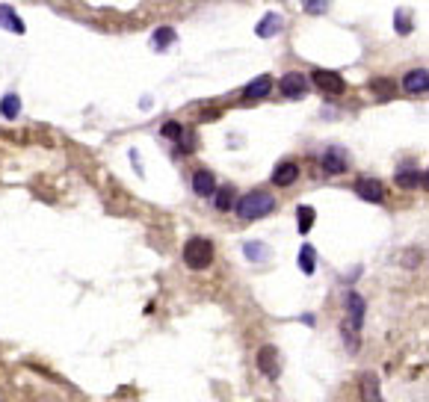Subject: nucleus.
I'll return each instance as SVG.
<instances>
[{"label":"nucleus","mask_w":429,"mask_h":402,"mask_svg":"<svg viewBox=\"0 0 429 402\" xmlns=\"http://www.w3.org/2000/svg\"><path fill=\"white\" fill-rule=\"evenodd\" d=\"M275 210V199L269 192H249L237 201V216L240 219H264Z\"/></svg>","instance_id":"f257e3e1"},{"label":"nucleus","mask_w":429,"mask_h":402,"mask_svg":"<svg viewBox=\"0 0 429 402\" xmlns=\"http://www.w3.org/2000/svg\"><path fill=\"white\" fill-rule=\"evenodd\" d=\"M184 263L189 269H207L213 263V243L207 237H189L184 243Z\"/></svg>","instance_id":"f03ea898"},{"label":"nucleus","mask_w":429,"mask_h":402,"mask_svg":"<svg viewBox=\"0 0 429 402\" xmlns=\"http://www.w3.org/2000/svg\"><path fill=\"white\" fill-rule=\"evenodd\" d=\"M314 86L320 89L323 95H341L344 89H346V80L337 71H326V68H317L314 71Z\"/></svg>","instance_id":"7ed1b4c3"},{"label":"nucleus","mask_w":429,"mask_h":402,"mask_svg":"<svg viewBox=\"0 0 429 402\" xmlns=\"http://www.w3.org/2000/svg\"><path fill=\"white\" fill-rule=\"evenodd\" d=\"M323 169L328 175H344L349 169V154L341 148V145H335V148H328L323 154Z\"/></svg>","instance_id":"20e7f679"},{"label":"nucleus","mask_w":429,"mask_h":402,"mask_svg":"<svg viewBox=\"0 0 429 402\" xmlns=\"http://www.w3.org/2000/svg\"><path fill=\"white\" fill-rule=\"evenodd\" d=\"M355 195L358 199H364V201H382L385 199V186L382 181H373V178H358L355 181Z\"/></svg>","instance_id":"39448f33"},{"label":"nucleus","mask_w":429,"mask_h":402,"mask_svg":"<svg viewBox=\"0 0 429 402\" xmlns=\"http://www.w3.org/2000/svg\"><path fill=\"white\" fill-rule=\"evenodd\" d=\"M403 89L408 95H423L429 89V71L426 68H412V71L403 77Z\"/></svg>","instance_id":"423d86ee"},{"label":"nucleus","mask_w":429,"mask_h":402,"mask_svg":"<svg viewBox=\"0 0 429 402\" xmlns=\"http://www.w3.org/2000/svg\"><path fill=\"white\" fill-rule=\"evenodd\" d=\"M305 92H308V80L299 71H287L284 77H282V95H287V98H305Z\"/></svg>","instance_id":"0eeeda50"},{"label":"nucleus","mask_w":429,"mask_h":402,"mask_svg":"<svg viewBox=\"0 0 429 402\" xmlns=\"http://www.w3.org/2000/svg\"><path fill=\"white\" fill-rule=\"evenodd\" d=\"M258 367H261V372L266 379H278V349L275 346H264L261 352H258Z\"/></svg>","instance_id":"6e6552de"},{"label":"nucleus","mask_w":429,"mask_h":402,"mask_svg":"<svg viewBox=\"0 0 429 402\" xmlns=\"http://www.w3.org/2000/svg\"><path fill=\"white\" fill-rule=\"evenodd\" d=\"M346 308H349L346 326H353L355 331H362V322H364V299L358 296V293H349V296H346Z\"/></svg>","instance_id":"1a4fd4ad"},{"label":"nucleus","mask_w":429,"mask_h":402,"mask_svg":"<svg viewBox=\"0 0 429 402\" xmlns=\"http://www.w3.org/2000/svg\"><path fill=\"white\" fill-rule=\"evenodd\" d=\"M255 33L261 36V38L278 36V33H282V15H278V12H266V15L261 18V24L255 27Z\"/></svg>","instance_id":"9d476101"},{"label":"nucleus","mask_w":429,"mask_h":402,"mask_svg":"<svg viewBox=\"0 0 429 402\" xmlns=\"http://www.w3.org/2000/svg\"><path fill=\"white\" fill-rule=\"evenodd\" d=\"M193 190L196 195H202V199H207V195H213L216 192V181H213V175L207 172V169H198L193 175Z\"/></svg>","instance_id":"9b49d317"},{"label":"nucleus","mask_w":429,"mask_h":402,"mask_svg":"<svg viewBox=\"0 0 429 402\" xmlns=\"http://www.w3.org/2000/svg\"><path fill=\"white\" fill-rule=\"evenodd\" d=\"M296 178H299V166L296 163H282V166H275V172H273L275 186H291V183H296Z\"/></svg>","instance_id":"f8f14e48"},{"label":"nucleus","mask_w":429,"mask_h":402,"mask_svg":"<svg viewBox=\"0 0 429 402\" xmlns=\"http://www.w3.org/2000/svg\"><path fill=\"white\" fill-rule=\"evenodd\" d=\"M269 92H273V77H269V74L255 77V80L243 89V95H246V98H266Z\"/></svg>","instance_id":"ddd939ff"},{"label":"nucleus","mask_w":429,"mask_h":402,"mask_svg":"<svg viewBox=\"0 0 429 402\" xmlns=\"http://www.w3.org/2000/svg\"><path fill=\"white\" fill-rule=\"evenodd\" d=\"M362 399H364V402H382L379 379L373 376V372H364V376H362Z\"/></svg>","instance_id":"4468645a"},{"label":"nucleus","mask_w":429,"mask_h":402,"mask_svg":"<svg viewBox=\"0 0 429 402\" xmlns=\"http://www.w3.org/2000/svg\"><path fill=\"white\" fill-rule=\"evenodd\" d=\"M0 27H6V30H12V33H24V21L12 12V6H6V3H0Z\"/></svg>","instance_id":"2eb2a0df"},{"label":"nucleus","mask_w":429,"mask_h":402,"mask_svg":"<svg viewBox=\"0 0 429 402\" xmlns=\"http://www.w3.org/2000/svg\"><path fill=\"white\" fill-rule=\"evenodd\" d=\"M299 269H302L305 276H314V269H317V249L308 246V243L299 249Z\"/></svg>","instance_id":"dca6fc26"},{"label":"nucleus","mask_w":429,"mask_h":402,"mask_svg":"<svg viewBox=\"0 0 429 402\" xmlns=\"http://www.w3.org/2000/svg\"><path fill=\"white\" fill-rule=\"evenodd\" d=\"M423 178H426V175L421 169H400V172H397V183H400L403 190H415V186H421Z\"/></svg>","instance_id":"f3484780"},{"label":"nucleus","mask_w":429,"mask_h":402,"mask_svg":"<svg viewBox=\"0 0 429 402\" xmlns=\"http://www.w3.org/2000/svg\"><path fill=\"white\" fill-rule=\"evenodd\" d=\"M0 113H3V119H18V113H21V98L18 95H3V101H0Z\"/></svg>","instance_id":"a211bd4d"},{"label":"nucleus","mask_w":429,"mask_h":402,"mask_svg":"<svg viewBox=\"0 0 429 402\" xmlns=\"http://www.w3.org/2000/svg\"><path fill=\"white\" fill-rule=\"evenodd\" d=\"M243 254L249 260H269V246L266 243H243Z\"/></svg>","instance_id":"6ab92c4d"},{"label":"nucleus","mask_w":429,"mask_h":402,"mask_svg":"<svg viewBox=\"0 0 429 402\" xmlns=\"http://www.w3.org/2000/svg\"><path fill=\"white\" fill-rule=\"evenodd\" d=\"M296 225H299V234L311 231V225H314V208H308V204L296 208Z\"/></svg>","instance_id":"aec40b11"},{"label":"nucleus","mask_w":429,"mask_h":402,"mask_svg":"<svg viewBox=\"0 0 429 402\" xmlns=\"http://www.w3.org/2000/svg\"><path fill=\"white\" fill-rule=\"evenodd\" d=\"M175 38H178V36H175L172 27H160V30H154V45H157V51H166V47L172 45Z\"/></svg>","instance_id":"412c9836"},{"label":"nucleus","mask_w":429,"mask_h":402,"mask_svg":"<svg viewBox=\"0 0 429 402\" xmlns=\"http://www.w3.org/2000/svg\"><path fill=\"white\" fill-rule=\"evenodd\" d=\"M373 92L379 95V101H388V98L397 95V83L394 80H373Z\"/></svg>","instance_id":"4be33fe9"},{"label":"nucleus","mask_w":429,"mask_h":402,"mask_svg":"<svg viewBox=\"0 0 429 402\" xmlns=\"http://www.w3.org/2000/svg\"><path fill=\"white\" fill-rule=\"evenodd\" d=\"M231 204H234V190H231V186L216 190V208L219 210H231Z\"/></svg>","instance_id":"5701e85b"},{"label":"nucleus","mask_w":429,"mask_h":402,"mask_svg":"<svg viewBox=\"0 0 429 402\" xmlns=\"http://www.w3.org/2000/svg\"><path fill=\"white\" fill-rule=\"evenodd\" d=\"M394 27H397V30H400L403 36L412 33V24H408V12H406V9H400V12L394 15Z\"/></svg>","instance_id":"b1692460"},{"label":"nucleus","mask_w":429,"mask_h":402,"mask_svg":"<svg viewBox=\"0 0 429 402\" xmlns=\"http://www.w3.org/2000/svg\"><path fill=\"white\" fill-rule=\"evenodd\" d=\"M163 136H169V139H181L184 127L178 124V122H169V124H163Z\"/></svg>","instance_id":"393cba45"},{"label":"nucleus","mask_w":429,"mask_h":402,"mask_svg":"<svg viewBox=\"0 0 429 402\" xmlns=\"http://www.w3.org/2000/svg\"><path fill=\"white\" fill-rule=\"evenodd\" d=\"M326 9H328L326 3H308V6H305V12H314V15H317V12H326Z\"/></svg>","instance_id":"a878e982"},{"label":"nucleus","mask_w":429,"mask_h":402,"mask_svg":"<svg viewBox=\"0 0 429 402\" xmlns=\"http://www.w3.org/2000/svg\"><path fill=\"white\" fill-rule=\"evenodd\" d=\"M219 119V113L216 110H211V113H202V122H216Z\"/></svg>","instance_id":"bb28decb"}]
</instances>
